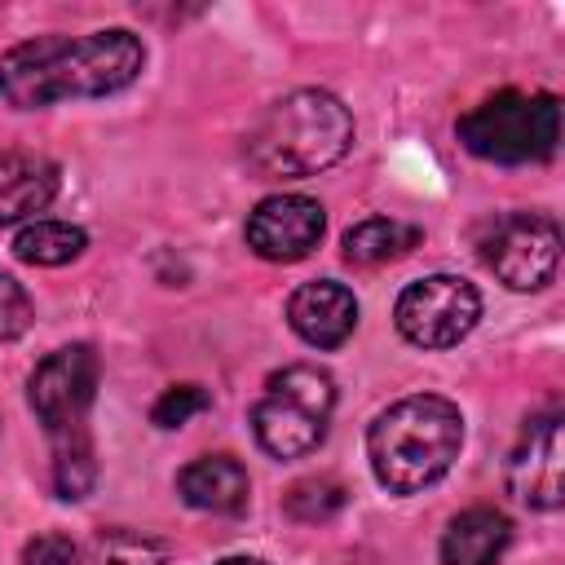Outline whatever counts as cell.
<instances>
[{
	"label": "cell",
	"instance_id": "1",
	"mask_svg": "<svg viewBox=\"0 0 565 565\" xmlns=\"http://www.w3.org/2000/svg\"><path fill=\"white\" fill-rule=\"evenodd\" d=\"M141 66L146 49L124 26L88 35H35L0 53V97L13 110H44L71 97H106L128 88Z\"/></svg>",
	"mask_w": 565,
	"mask_h": 565
},
{
	"label": "cell",
	"instance_id": "2",
	"mask_svg": "<svg viewBox=\"0 0 565 565\" xmlns=\"http://www.w3.org/2000/svg\"><path fill=\"white\" fill-rule=\"evenodd\" d=\"M463 446V415L450 397L415 393L393 402L366 428V459L388 494H419L450 472Z\"/></svg>",
	"mask_w": 565,
	"mask_h": 565
},
{
	"label": "cell",
	"instance_id": "3",
	"mask_svg": "<svg viewBox=\"0 0 565 565\" xmlns=\"http://www.w3.org/2000/svg\"><path fill=\"white\" fill-rule=\"evenodd\" d=\"M353 146V115L327 88H296L274 102L247 132V163L265 181L313 177L340 163Z\"/></svg>",
	"mask_w": 565,
	"mask_h": 565
},
{
	"label": "cell",
	"instance_id": "4",
	"mask_svg": "<svg viewBox=\"0 0 565 565\" xmlns=\"http://www.w3.org/2000/svg\"><path fill=\"white\" fill-rule=\"evenodd\" d=\"M468 154L490 163H543L561 141L556 93H494L455 124Z\"/></svg>",
	"mask_w": 565,
	"mask_h": 565
},
{
	"label": "cell",
	"instance_id": "5",
	"mask_svg": "<svg viewBox=\"0 0 565 565\" xmlns=\"http://www.w3.org/2000/svg\"><path fill=\"white\" fill-rule=\"evenodd\" d=\"M335 406V380L322 366H282L265 380L252 406V433L274 459H305L327 437V415Z\"/></svg>",
	"mask_w": 565,
	"mask_h": 565
},
{
	"label": "cell",
	"instance_id": "6",
	"mask_svg": "<svg viewBox=\"0 0 565 565\" xmlns=\"http://www.w3.org/2000/svg\"><path fill=\"white\" fill-rule=\"evenodd\" d=\"M477 318L481 296L459 274H428L411 282L393 305V322L415 349H450L477 327Z\"/></svg>",
	"mask_w": 565,
	"mask_h": 565
},
{
	"label": "cell",
	"instance_id": "7",
	"mask_svg": "<svg viewBox=\"0 0 565 565\" xmlns=\"http://www.w3.org/2000/svg\"><path fill=\"white\" fill-rule=\"evenodd\" d=\"M490 274L512 291H539L552 282L561 260V230L552 216L539 212H508L481 243Z\"/></svg>",
	"mask_w": 565,
	"mask_h": 565
},
{
	"label": "cell",
	"instance_id": "8",
	"mask_svg": "<svg viewBox=\"0 0 565 565\" xmlns=\"http://www.w3.org/2000/svg\"><path fill=\"white\" fill-rule=\"evenodd\" d=\"M97 380H102V362H97L93 344L53 349L26 380V402H31L35 419L44 424V433H62V428L88 424V406L97 397Z\"/></svg>",
	"mask_w": 565,
	"mask_h": 565
},
{
	"label": "cell",
	"instance_id": "9",
	"mask_svg": "<svg viewBox=\"0 0 565 565\" xmlns=\"http://www.w3.org/2000/svg\"><path fill=\"white\" fill-rule=\"evenodd\" d=\"M322 230H327L322 203L309 194H269L247 212V225H243L247 247L260 260H278V265L305 260L318 247Z\"/></svg>",
	"mask_w": 565,
	"mask_h": 565
},
{
	"label": "cell",
	"instance_id": "10",
	"mask_svg": "<svg viewBox=\"0 0 565 565\" xmlns=\"http://www.w3.org/2000/svg\"><path fill=\"white\" fill-rule=\"evenodd\" d=\"M508 490L539 512H556L561 508V419L543 415L534 419L512 459H508Z\"/></svg>",
	"mask_w": 565,
	"mask_h": 565
},
{
	"label": "cell",
	"instance_id": "11",
	"mask_svg": "<svg viewBox=\"0 0 565 565\" xmlns=\"http://www.w3.org/2000/svg\"><path fill=\"white\" fill-rule=\"evenodd\" d=\"M287 322L291 331L313 344V349H340L353 327H358V300L344 282H331V278H313V282H300L287 300Z\"/></svg>",
	"mask_w": 565,
	"mask_h": 565
},
{
	"label": "cell",
	"instance_id": "12",
	"mask_svg": "<svg viewBox=\"0 0 565 565\" xmlns=\"http://www.w3.org/2000/svg\"><path fill=\"white\" fill-rule=\"evenodd\" d=\"M57 194V163L35 150H4L0 154V225L26 221L44 212Z\"/></svg>",
	"mask_w": 565,
	"mask_h": 565
},
{
	"label": "cell",
	"instance_id": "13",
	"mask_svg": "<svg viewBox=\"0 0 565 565\" xmlns=\"http://www.w3.org/2000/svg\"><path fill=\"white\" fill-rule=\"evenodd\" d=\"M247 490V468L234 455H203L177 472V494L199 512H238Z\"/></svg>",
	"mask_w": 565,
	"mask_h": 565
},
{
	"label": "cell",
	"instance_id": "14",
	"mask_svg": "<svg viewBox=\"0 0 565 565\" xmlns=\"http://www.w3.org/2000/svg\"><path fill=\"white\" fill-rule=\"evenodd\" d=\"M512 543V521L499 508H468L441 534V565H494Z\"/></svg>",
	"mask_w": 565,
	"mask_h": 565
},
{
	"label": "cell",
	"instance_id": "15",
	"mask_svg": "<svg viewBox=\"0 0 565 565\" xmlns=\"http://www.w3.org/2000/svg\"><path fill=\"white\" fill-rule=\"evenodd\" d=\"M415 243H419L415 225L393 221V216H366V221L344 230V260L358 265V269H375V265H388V260L406 256Z\"/></svg>",
	"mask_w": 565,
	"mask_h": 565
},
{
	"label": "cell",
	"instance_id": "16",
	"mask_svg": "<svg viewBox=\"0 0 565 565\" xmlns=\"http://www.w3.org/2000/svg\"><path fill=\"white\" fill-rule=\"evenodd\" d=\"M49 446H53V486L62 499H84L97 481V459H93V437H88V424L79 428H62V433H49Z\"/></svg>",
	"mask_w": 565,
	"mask_h": 565
},
{
	"label": "cell",
	"instance_id": "17",
	"mask_svg": "<svg viewBox=\"0 0 565 565\" xmlns=\"http://www.w3.org/2000/svg\"><path fill=\"white\" fill-rule=\"evenodd\" d=\"M84 247H88V234L79 225H66V221H31L13 238V252L26 265H66Z\"/></svg>",
	"mask_w": 565,
	"mask_h": 565
},
{
	"label": "cell",
	"instance_id": "18",
	"mask_svg": "<svg viewBox=\"0 0 565 565\" xmlns=\"http://www.w3.org/2000/svg\"><path fill=\"white\" fill-rule=\"evenodd\" d=\"M168 547L137 530H102L79 543V565H163Z\"/></svg>",
	"mask_w": 565,
	"mask_h": 565
},
{
	"label": "cell",
	"instance_id": "19",
	"mask_svg": "<svg viewBox=\"0 0 565 565\" xmlns=\"http://www.w3.org/2000/svg\"><path fill=\"white\" fill-rule=\"evenodd\" d=\"M340 508H344V486L331 477H309V481H296L287 490V512L296 521H327Z\"/></svg>",
	"mask_w": 565,
	"mask_h": 565
},
{
	"label": "cell",
	"instance_id": "20",
	"mask_svg": "<svg viewBox=\"0 0 565 565\" xmlns=\"http://www.w3.org/2000/svg\"><path fill=\"white\" fill-rule=\"evenodd\" d=\"M31 318H35V305H31L26 287L13 274H0V344L26 335Z\"/></svg>",
	"mask_w": 565,
	"mask_h": 565
},
{
	"label": "cell",
	"instance_id": "21",
	"mask_svg": "<svg viewBox=\"0 0 565 565\" xmlns=\"http://www.w3.org/2000/svg\"><path fill=\"white\" fill-rule=\"evenodd\" d=\"M207 406H212V397H207L199 384H172V388L154 402L150 419H154L159 428H181L190 415H199V411H207Z\"/></svg>",
	"mask_w": 565,
	"mask_h": 565
},
{
	"label": "cell",
	"instance_id": "22",
	"mask_svg": "<svg viewBox=\"0 0 565 565\" xmlns=\"http://www.w3.org/2000/svg\"><path fill=\"white\" fill-rule=\"evenodd\" d=\"M22 565H79V543L66 534H35L22 547Z\"/></svg>",
	"mask_w": 565,
	"mask_h": 565
},
{
	"label": "cell",
	"instance_id": "23",
	"mask_svg": "<svg viewBox=\"0 0 565 565\" xmlns=\"http://www.w3.org/2000/svg\"><path fill=\"white\" fill-rule=\"evenodd\" d=\"M216 565H265V561H256V556H225V561H216Z\"/></svg>",
	"mask_w": 565,
	"mask_h": 565
}]
</instances>
